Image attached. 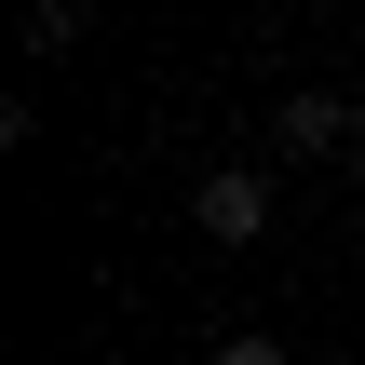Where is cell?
Returning a JSON list of instances; mask_svg holds the SVG:
<instances>
[{
    "label": "cell",
    "instance_id": "1",
    "mask_svg": "<svg viewBox=\"0 0 365 365\" xmlns=\"http://www.w3.org/2000/svg\"><path fill=\"white\" fill-rule=\"evenodd\" d=\"M271 217H284V203H271L257 163H217V176L190 190V230H203V244H271Z\"/></svg>",
    "mask_w": 365,
    "mask_h": 365
},
{
    "label": "cell",
    "instance_id": "2",
    "mask_svg": "<svg viewBox=\"0 0 365 365\" xmlns=\"http://www.w3.org/2000/svg\"><path fill=\"white\" fill-rule=\"evenodd\" d=\"M271 149H284V163L352 149V95H284V108H271Z\"/></svg>",
    "mask_w": 365,
    "mask_h": 365
},
{
    "label": "cell",
    "instance_id": "3",
    "mask_svg": "<svg viewBox=\"0 0 365 365\" xmlns=\"http://www.w3.org/2000/svg\"><path fill=\"white\" fill-rule=\"evenodd\" d=\"M27 54H81V0H27Z\"/></svg>",
    "mask_w": 365,
    "mask_h": 365
},
{
    "label": "cell",
    "instance_id": "4",
    "mask_svg": "<svg viewBox=\"0 0 365 365\" xmlns=\"http://www.w3.org/2000/svg\"><path fill=\"white\" fill-rule=\"evenodd\" d=\"M217 365H284V339H217Z\"/></svg>",
    "mask_w": 365,
    "mask_h": 365
},
{
    "label": "cell",
    "instance_id": "5",
    "mask_svg": "<svg viewBox=\"0 0 365 365\" xmlns=\"http://www.w3.org/2000/svg\"><path fill=\"white\" fill-rule=\"evenodd\" d=\"M352 163H365V95H352Z\"/></svg>",
    "mask_w": 365,
    "mask_h": 365
}]
</instances>
